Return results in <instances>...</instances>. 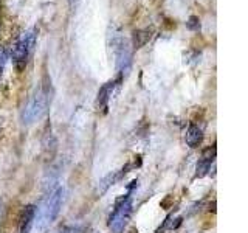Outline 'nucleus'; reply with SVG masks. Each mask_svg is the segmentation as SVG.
Listing matches in <instances>:
<instances>
[{"label":"nucleus","mask_w":248,"mask_h":233,"mask_svg":"<svg viewBox=\"0 0 248 233\" xmlns=\"http://www.w3.org/2000/svg\"><path fill=\"white\" fill-rule=\"evenodd\" d=\"M113 51H115V61H116V70H118L120 78L127 76L132 66V51L127 41L123 37H118L113 41Z\"/></svg>","instance_id":"nucleus-5"},{"label":"nucleus","mask_w":248,"mask_h":233,"mask_svg":"<svg viewBox=\"0 0 248 233\" xmlns=\"http://www.w3.org/2000/svg\"><path fill=\"white\" fill-rule=\"evenodd\" d=\"M34 215H36V207L28 205L23 208L22 216H20V233H31V227L34 225Z\"/></svg>","instance_id":"nucleus-7"},{"label":"nucleus","mask_w":248,"mask_h":233,"mask_svg":"<svg viewBox=\"0 0 248 233\" xmlns=\"http://www.w3.org/2000/svg\"><path fill=\"white\" fill-rule=\"evenodd\" d=\"M186 25H188V28H191V30H200V20H199V17H196V16H192V17H189V20L186 22Z\"/></svg>","instance_id":"nucleus-11"},{"label":"nucleus","mask_w":248,"mask_h":233,"mask_svg":"<svg viewBox=\"0 0 248 233\" xmlns=\"http://www.w3.org/2000/svg\"><path fill=\"white\" fill-rule=\"evenodd\" d=\"M214 155H216V151L211 154V150H208L205 154H203V157H202L197 163V174L196 177H203L208 174V171L211 169V165L214 163Z\"/></svg>","instance_id":"nucleus-8"},{"label":"nucleus","mask_w":248,"mask_h":233,"mask_svg":"<svg viewBox=\"0 0 248 233\" xmlns=\"http://www.w3.org/2000/svg\"><path fill=\"white\" fill-rule=\"evenodd\" d=\"M186 143L191 148H197L202 143V138H203V131L202 128H199L197 124H191L186 131Z\"/></svg>","instance_id":"nucleus-9"},{"label":"nucleus","mask_w":248,"mask_h":233,"mask_svg":"<svg viewBox=\"0 0 248 233\" xmlns=\"http://www.w3.org/2000/svg\"><path fill=\"white\" fill-rule=\"evenodd\" d=\"M36 33H37L36 28L23 31V33L20 34V37L13 45L11 56H13V61H14L16 67H17L19 70L27 66L28 58L31 56V53H33V50H34L36 37H37Z\"/></svg>","instance_id":"nucleus-2"},{"label":"nucleus","mask_w":248,"mask_h":233,"mask_svg":"<svg viewBox=\"0 0 248 233\" xmlns=\"http://www.w3.org/2000/svg\"><path fill=\"white\" fill-rule=\"evenodd\" d=\"M0 213H2V204H0Z\"/></svg>","instance_id":"nucleus-14"},{"label":"nucleus","mask_w":248,"mask_h":233,"mask_svg":"<svg viewBox=\"0 0 248 233\" xmlns=\"http://www.w3.org/2000/svg\"><path fill=\"white\" fill-rule=\"evenodd\" d=\"M59 233H82L79 227H64L62 230H59Z\"/></svg>","instance_id":"nucleus-12"},{"label":"nucleus","mask_w":248,"mask_h":233,"mask_svg":"<svg viewBox=\"0 0 248 233\" xmlns=\"http://www.w3.org/2000/svg\"><path fill=\"white\" fill-rule=\"evenodd\" d=\"M130 215H132V198L127 194V196H123L121 199L116 200L113 212L108 216V229L113 233H123L130 219Z\"/></svg>","instance_id":"nucleus-3"},{"label":"nucleus","mask_w":248,"mask_h":233,"mask_svg":"<svg viewBox=\"0 0 248 233\" xmlns=\"http://www.w3.org/2000/svg\"><path fill=\"white\" fill-rule=\"evenodd\" d=\"M6 62H8V53H6V50L3 49V47H0V73L3 72Z\"/></svg>","instance_id":"nucleus-10"},{"label":"nucleus","mask_w":248,"mask_h":233,"mask_svg":"<svg viewBox=\"0 0 248 233\" xmlns=\"http://www.w3.org/2000/svg\"><path fill=\"white\" fill-rule=\"evenodd\" d=\"M72 3H78V2H81V0H70Z\"/></svg>","instance_id":"nucleus-13"},{"label":"nucleus","mask_w":248,"mask_h":233,"mask_svg":"<svg viewBox=\"0 0 248 233\" xmlns=\"http://www.w3.org/2000/svg\"><path fill=\"white\" fill-rule=\"evenodd\" d=\"M46 107H48V97H46L45 92L39 90L37 93H34V95L30 98L27 106L23 107L22 121L25 124L36 123L37 120H41L45 115Z\"/></svg>","instance_id":"nucleus-4"},{"label":"nucleus","mask_w":248,"mask_h":233,"mask_svg":"<svg viewBox=\"0 0 248 233\" xmlns=\"http://www.w3.org/2000/svg\"><path fill=\"white\" fill-rule=\"evenodd\" d=\"M120 81H121V78H118V80H115V81H108L98 92V106L103 109V111H107L108 103H110L112 97L115 95L116 87L120 85Z\"/></svg>","instance_id":"nucleus-6"},{"label":"nucleus","mask_w":248,"mask_h":233,"mask_svg":"<svg viewBox=\"0 0 248 233\" xmlns=\"http://www.w3.org/2000/svg\"><path fill=\"white\" fill-rule=\"evenodd\" d=\"M62 199H64V188L61 185H56L53 190L46 193L41 205L36 208L34 225L41 232H45L58 217L62 207Z\"/></svg>","instance_id":"nucleus-1"}]
</instances>
